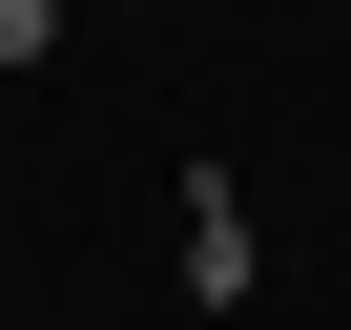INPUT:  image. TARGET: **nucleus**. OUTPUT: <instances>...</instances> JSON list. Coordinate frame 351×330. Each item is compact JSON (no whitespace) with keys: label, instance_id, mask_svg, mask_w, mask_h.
Listing matches in <instances>:
<instances>
[{"label":"nucleus","instance_id":"obj_1","mask_svg":"<svg viewBox=\"0 0 351 330\" xmlns=\"http://www.w3.org/2000/svg\"><path fill=\"white\" fill-rule=\"evenodd\" d=\"M248 268H269V248H248V207H228V186H186V289H207V309H248Z\"/></svg>","mask_w":351,"mask_h":330}]
</instances>
